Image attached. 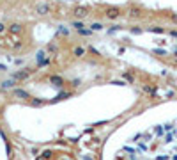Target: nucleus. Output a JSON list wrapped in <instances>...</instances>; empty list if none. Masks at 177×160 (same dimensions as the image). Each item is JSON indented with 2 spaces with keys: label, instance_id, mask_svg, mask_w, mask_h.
Masks as SVG:
<instances>
[{
  "label": "nucleus",
  "instance_id": "f257e3e1",
  "mask_svg": "<svg viewBox=\"0 0 177 160\" xmlns=\"http://www.w3.org/2000/svg\"><path fill=\"white\" fill-rule=\"evenodd\" d=\"M76 14H78V16H85L87 13H85V9H78V11H76Z\"/></svg>",
  "mask_w": 177,
  "mask_h": 160
},
{
  "label": "nucleus",
  "instance_id": "f03ea898",
  "mask_svg": "<svg viewBox=\"0 0 177 160\" xmlns=\"http://www.w3.org/2000/svg\"><path fill=\"white\" fill-rule=\"evenodd\" d=\"M108 16H117V11H108Z\"/></svg>",
  "mask_w": 177,
  "mask_h": 160
},
{
  "label": "nucleus",
  "instance_id": "7ed1b4c3",
  "mask_svg": "<svg viewBox=\"0 0 177 160\" xmlns=\"http://www.w3.org/2000/svg\"><path fill=\"white\" fill-rule=\"evenodd\" d=\"M174 21H177V14H176V16H174Z\"/></svg>",
  "mask_w": 177,
  "mask_h": 160
}]
</instances>
